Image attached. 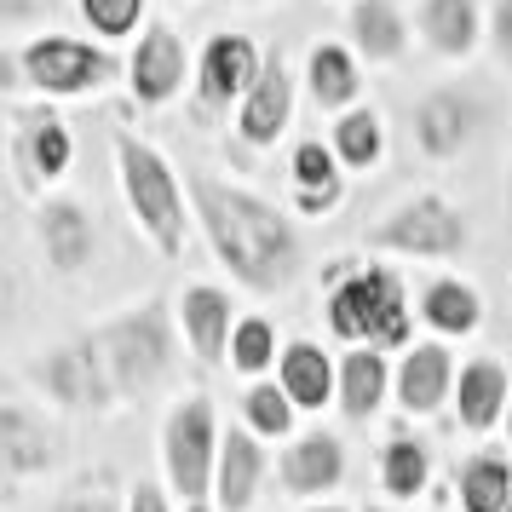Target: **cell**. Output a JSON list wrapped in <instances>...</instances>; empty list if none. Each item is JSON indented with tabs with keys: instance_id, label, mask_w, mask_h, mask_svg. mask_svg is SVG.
I'll use <instances>...</instances> for the list:
<instances>
[{
	"instance_id": "f1b7e54d",
	"label": "cell",
	"mask_w": 512,
	"mask_h": 512,
	"mask_svg": "<svg viewBox=\"0 0 512 512\" xmlns=\"http://www.w3.org/2000/svg\"><path fill=\"white\" fill-rule=\"evenodd\" d=\"M420 484H426V455L415 443H392L386 449V489L392 495H415Z\"/></svg>"
},
{
	"instance_id": "8fae6325",
	"label": "cell",
	"mask_w": 512,
	"mask_h": 512,
	"mask_svg": "<svg viewBox=\"0 0 512 512\" xmlns=\"http://www.w3.org/2000/svg\"><path fill=\"white\" fill-rule=\"evenodd\" d=\"M420 144L432 150V156H449V150H461L466 133H472V104H461L455 93H438V98H426L420 104Z\"/></svg>"
},
{
	"instance_id": "484cf974",
	"label": "cell",
	"mask_w": 512,
	"mask_h": 512,
	"mask_svg": "<svg viewBox=\"0 0 512 512\" xmlns=\"http://www.w3.org/2000/svg\"><path fill=\"white\" fill-rule=\"evenodd\" d=\"M0 443H6L12 472H35V466H47V443L29 432V420L18 415V409H6V415H0Z\"/></svg>"
},
{
	"instance_id": "d590c367",
	"label": "cell",
	"mask_w": 512,
	"mask_h": 512,
	"mask_svg": "<svg viewBox=\"0 0 512 512\" xmlns=\"http://www.w3.org/2000/svg\"><path fill=\"white\" fill-rule=\"evenodd\" d=\"M75 512H110V501H104V495H93V501H75Z\"/></svg>"
},
{
	"instance_id": "7a4b0ae2",
	"label": "cell",
	"mask_w": 512,
	"mask_h": 512,
	"mask_svg": "<svg viewBox=\"0 0 512 512\" xmlns=\"http://www.w3.org/2000/svg\"><path fill=\"white\" fill-rule=\"evenodd\" d=\"M328 323L340 328L346 340H380V346H397L409 334V317H403V288H397L386 271H363L334 288L328 300Z\"/></svg>"
},
{
	"instance_id": "e0dca14e",
	"label": "cell",
	"mask_w": 512,
	"mask_h": 512,
	"mask_svg": "<svg viewBox=\"0 0 512 512\" xmlns=\"http://www.w3.org/2000/svg\"><path fill=\"white\" fill-rule=\"evenodd\" d=\"M449 386V357L438 346H420L409 363H403V380H397V397L409 403V409H432Z\"/></svg>"
},
{
	"instance_id": "277c9868",
	"label": "cell",
	"mask_w": 512,
	"mask_h": 512,
	"mask_svg": "<svg viewBox=\"0 0 512 512\" xmlns=\"http://www.w3.org/2000/svg\"><path fill=\"white\" fill-rule=\"evenodd\" d=\"M374 242L380 248H403V254H455L466 242V225L443 208L438 196H426V202H409L403 213H392L374 231Z\"/></svg>"
},
{
	"instance_id": "3957f363",
	"label": "cell",
	"mask_w": 512,
	"mask_h": 512,
	"mask_svg": "<svg viewBox=\"0 0 512 512\" xmlns=\"http://www.w3.org/2000/svg\"><path fill=\"white\" fill-rule=\"evenodd\" d=\"M121 179H127V202L139 213L150 236H156V248L173 254L179 248V236H185V219H179V190H173V173L162 167L156 150H144V144L121 139Z\"/></svg>"
},
{
	"instance_id": "44dd1931",
	"label": "cell",
	"mask_w": 512,
	"mask_h": 512,
	"mask_svg": "<svg viewBox=\"0 0 512 512\" xmlns=\"http://www.w3.org/2000/svg\"><path fill=\"white\" fill-rule=\"evenodd\" d=\"M351 29H357V41L369 58H392L403 47V24H397V12L386 0H357V12H351Z\"/></svg>"
},
{
	"instance_id": "ac0fdd59",
	"label": "cell",
	"mask_w": 512,
	"mask_h": 512,
	"mask_svg": "<svg viewBox=\"0 0 512 512\" xmlns=\"http://www.w3.org/2000/svg\"><path fill=\"white\" fill-rule=\"evenodd\" d=\"M41 231H47V254H52L58 271H75L81 259L93 254V231H87V219H81L75 208H47Z\"/></svg>"
},
{
	"instance_id": "d6a6232c",
	"label": "cell",
	"mask_w": 512,
	"mask_h": 512,
	"mask_svg": "<svg viewBox=\"0 0 512 512\" xmlns=\"http://www.w3.org/2000/svg\"><path fill=\"white\" fill-rule=\"evenodd\" d=\"M248 415H254V426L259 432H288V397L282 392H271V386H259L254 397H248Z\"/></svg>"
},
{
	"instance_id": "8d00e7d4",
	"label": "cell",
	"mask_w": 512,
	"mask_h": 512,
	"mask_svg": "<svg viewBox=\"0 0 512 512\" xmlns=\"http://www.w3.org/2000/svg\"><path fill=\"white\" fill-rule=\"evenodd\" d=\"M328 512H334V507H328Z\"/></svg>"
},
{
	"instance_id": "30bf717a",
	"label": "cell",
	"mask_w": 512,
	"mask_h": 512,
	"mask_svg": "<svg viewBox=\"0 0 512 512\" xmlns=\"http://www.w3.org/2000/svg\"><path fill=\"white\" fill-rule=\"evenodd\" d=\"M282 121H288V75H282V64L271 58V64H265V75L254 81V93H248L242 133H248L254 144H271L282 133Z\"/></svg>"
},
{
	"instance_id": "74e56055",
	"label": "cell",
	"mask_w": 512,
	"mask_h": 512,
	"mask_svg": "<svg viewBox=\"0 0 512 512\" xmlns=\"http://www.w3.org/2000/svg\"><path fill=\"white\" fill-rule=\"evenodd\" d=\"M507 512H512V507H507Z\"/></svg>"
},
{
	"instance_id": "5bb4252c",
	"label": "cell",
	"mask_w": 512,
	"mask_h": 512,
	"mask_svg": "<svg viewBox=\"0 0 512 512\" xmlns=\"http://www.w3.org/2000/svg\"><path fill=\"white\" fill-rule=\"evenodd\" d=\"M254 478H259V449L242 432L225 438V455H219V501L231 512H242L254 501Z\"/></svg>"
},
{
	"instance_id": "ba28073f",
	"label": "cell",
	"mask_w": 512,
	"mask_h": 512,
	"mask_svg": "<svg viewBox=\"0 0 512 512\" xmlns=\"http://www.w3.org/2000/svg\"><path fill=\"white\" fill-rule=\"evenodd\" d=\"M179 75H185V47H179V35L173 29H150L133 52V93L144 104H162L173 87H179Z\"/></svg>"
},
{
	"instance_id": "6da1fadb",
	"label": "cell",
	"mask_w": 512,
	"mask_h": 512,
	"mask_svg": "<svg viewBox=\"0 0 512 512\" xmlns=\"http://www.w3.org/2000/svg\"><path fill=\"white\" fill-rule=\"evenodd\" d=\"M196 202L208 213V231H213V248L231 259V271L254 288H277L288 282L294 271V231L282 225L271 208H259L254 196L242 190H225V185H196Z\"/></svg>"
},
{
	"instance_id": "7402d4cb",
	"label": "cell",
	"mask_w": 512,
	"mask_h": 512,
	"mask_svg": "<svg viewBox=\"0 0 512 512\" xmlns=\"http://www.w3.org/2000/svg\"><path fill=\"white\" fill-rule=\"evenodd\" d=\"M461 495H466V512H501L512 507V478H507V466L501 461H472L461 472Z\"/></svg>"
},
{
	"instance_id": "4dcf8cb0",
	"label": "cell",
	"mask_w": 512,
	"mask_h": 512,
	"mask_svg": "<svg viewBox=\"0 0 512 512\" xmlns=\"http://www.w3.org/2000/svg\"><path fill=\"white\" fill-rule=\"evenodd\" d=\"M271 323H259V317H248V323L236 328V340H231V357H236V369H265L271 363Z\"/></svg>"
},
{
	"instance_id": "cb8c5ba5",
	"label": "cell",
	"mask_w": 512,
	"mask_h": 512,
	"mask_svg": "<svg viewBox=\"0 0 512 512\" xmlns=\"http://www.w3.org/2000/svg\"><path fill=\"white\" fill-rule=\"evenodd\" d=\"M311 93H317V104H346L357 93V70H351V58L340 47L311 52Z\"/></svg>"
},
{
	"instance_id": "603a6c76",
	"label": "cell",
	"mask_w": 512,
	"mask_h": 512,
	"mask_svg": "<svg viewBox=\"0 0 512 512\" xmlns=\"http://www.w3.org/2000/svg\"><path fill=\"white\" fill-rule=\"evenodd\" d=\"M426 323H438L443 334H472L478 328V294L461 282H438L426 294Z\"/></svg>"
},
{
	"instance_id": "ffe728a7",
	"label": "cell",
	"mask_w": 512,
	"mask_h": 512,
	"mask_svg": "<svg viewBox=\"0 0 512 512\" xmlns=\"http://www.w3.org/2000/svg\"><path fill=\"white\" fill-rule=\"evenodd\" d=\"M501 397H507V380H501L495 363H472V369L461 374V415H466V426H489L495 409H501Z\"/></svg>"
},
{
	"instance_id": "7c38bea8",
	"label": "cell",
	"mask_w": 512,
	"mask_h": 512,
	"mask_svg": "<svg viewBox=\"0 0 512 512\" xmlns=\"http://www.w3.org/2000/svg\"><path fill=\"white\" fill-rule=\"evenodd\" d=\"M340 443L334 438H305L294 455H288V466H282V478H288V489H328V484H340Z\"/></svg>"
},
{
	"instance_id": "e575fe53",
	"label": "cell",
	"mask_w": 512,
	"mask_h": 512,
	"mask_svg": "<svg viewBox=\"0 0 512 512\" xmlns=\"http://www.w3.org/2000/svg\"><path fill=\"white\" fill-rule=\"evenodd\" d=\"M133 512H167V507H162V495H156L150 484H139V495H133Z\"/></svg>"
},
{
	"instance_id": "2e32d148",
	"label": "cell",
	"mask_w": 512,
	"mask_h": 512,
	"mask_svg": "<svg viewBox=\"0 0 512 512\" xmlns=\"http://www.w3.org/2000/svg\"><path fill=\"white\" fill-rule=\"evenodd\" d=\"M225 323H231L225 294H213V288H190L185 294V328H190V346L202 351V357H219V346H225Z\"/></svg>"
},
{
	"instance_id": "1f68e13d",
	"label": "cell",
	"mask_w": 512,
	"mask_h": 512,
	"mask_svg": "<svg viewBox=\"0 0 512 512\" xmlns=\"http://www.w3.org/2000/svg\"><path fill=\"white\" fill-rule=\"evenodd\" d=\"M294 173H300V185L311 190V196H334V156H328L323 144H300Z\"/></svg>"
},
{
	"instance_id": "d4e9b609",
	"label": "cell",
	"mask_w": 512,
	"mask_h": 512,
	"mask_svg": "<svg viewBox=\"0 0 512 512\" xmlns=\"http://www.w3.org/2000/svg\"><path fill=\"white\" fill-rule=\"evenodd\" d=\"M380 392H386V369H380V357H374V351L346 357V409L351 415H374Z\"/></svg>"
},
{
	"instance_id": "9c48e42d",
	"label": "cell",
	"mask_w": 512,
	"mask_h": 512,
	"mask_svg": "<svg viewBox=\"0 0 512 512\" xmlns=\"http://www.w3.org/2000/svg\"><path fill=\"white\" fill-rule=\"evenodd\" d=\"M259 75H254V47L242 41V35H219L208 47V64H202V93L219 104V98L231 93H248Z\"/></svg>"
},
{
	"instance_id": "4316f807",
	"label": "cell",
	"mask_w": 512,
	"mask_h": 512,
	"mask_svg": "<svg viewBox=\"0 0 512 512\" xmlns=\"http://www.w3.org/2000/svg\"><path fill=\"white\" fill-rule=\"evenodd\" d=\"M334 139H340V156H346L351 167H369L374 156H380V121H374L369 110H357V116H346L334 127Z\"/></svg>"
},
{
	"instance_id": "f546056e",
	"label": "cell",
	"mask_w": 512,
	"mask_h": 512,
	"mask_svg": "<svg viewBox=\"0 0 512 512\" xmlns=\"http://www.w3.org/2000/svg\"><path fill=\"white\" fill-rule=\"evenodd\" d=\"M81 12H87V24L98 35H127V29L139 24L144 0H81Z\"/></svg>"
},
{
	"instance_id": "4fadbf2b",
	"label": "cell",
	"mask_w": 512,
	"mask_h": 512,
	"mask_svg": "<svg viewBox=\"0 0 512 512\" xmlns=\"http://www.w3.org/2000/svg\"><path fill=\"white\" fill-rule=\"evenodd\" d=\"M47 386L64 397V403H104V374H98V357L87 346L52 357L47 363Z\"/></svg>"
},
{
	"instance_id": "836d02e7",
	"label": "cell",
	"mask_w": 512,
	"mask_h": 512,
	"mask_svg": "<svg viewBox=\"0 0 512 512\" xmlns=\"http://www.w3.org/2000/svg\"><path fill=\"white\" fill-rule=\"evenodd\" d=\"M495 47L501 58H512V0H495Z\"/></svg>"
},
{
	"instance_id": "9a60e30c",
	"label": "cell",
	"mask_w": 512,
	"mask_h": 512,
	"mask_svg": "<svg viewBox=\"0 0 512 512\" xmlns=\"http://www.w3.org/2000/svg\"><path fill=\"white\" fill-rule=\"evenodd\" d=\"M420 24H426V35H432V47L438 52H472L478 12H472V0H426Z\"/></svg>"
},
{
	"instance_id": "83f0119b",
	"label": "cell",
	"mask_w": 512,
	"mask_h": 512,
	"mask_svg": "<svg viewBox=\"0 0 512 512\" xmlns=\"http://www.w3.org/2000/svg\"><path fill=\"white\" fill-rule=\"evenodd\" d=\"M29 156H35V173H64L70 167V133L58 127V121H35V133H29Z\"/></svg>"
},
{
	"instance_id": "8992f818",
	"label": "cell",
	"mask_w": 512,
	"mask_h": 512,
	"mask_svg": "<svg viewBox=\"0 0 512 512\" xmlns=\"http://www.w3.org/2000/svg\"><path fill=\"white\" fill-rule=\"evenodd\" d=\"M24 70L41 93H81V87H93V81L110 75V58L81 47V41H35L24 52Z\"/></svg>"
},
{
	"instance_id": "d6986e66",
	"label": "cell",
	"mask_w": 512,
	"mask_h": 512,
	"mask_svg": "<svg viewBox=\"0 0 512 512\" xmlns=\"http://www.w3.org/2000/svg\"><path fill=\"white\" fill-rule=\"evenodd\" d=\"M282 386H288L294 403L317 409L328 397V357L317 346H288V357H282Z\"/></svg>"
},
{
	"instance_id": "52a82bcc",
	"label": "cell",
	"mask_w": 512,
	"mask_h": 512,
	"mask_svg": "<svg viewBox=\"0 0 512 512\" xmlns=\"http://www.w3.org/2000/svg\"><path fill=\"white\" fill-rule=\"evenodd\" d=\"M110 363H116L121 386H150L167 363V323L162 311H144V317H127V323L110 334Z\"/></svg>"
},
{
	"instance_id": "5b68a950",
	"label": "cell",
	"mask_w": 512,
	"mask_h": 512,
	"mask_svg": "<svg viewBox=\"0 0 512 512\" xmlns=\"http://www.w3.org/2000/svg\"><path fill=\"white\" fill-rule=\"evenodd\" d=\"M208 455H213V420H208V403H185L173 426H167V472L185 501H202L208 489Z\"/></svg>"
}]
</instances>
